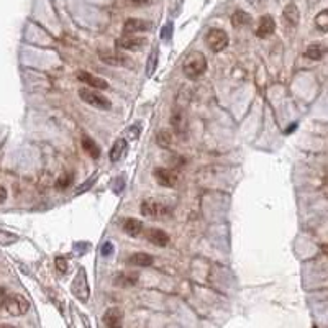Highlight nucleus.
<instances>
[{
    "instance_id": "nucleus-1",
    "label": "nucleus",
    "mask_w": 328,
    "mask_h": 328,
    "mask_svg": "<svg viewBox=\"0 0 328 328\" xmlns=\"http://www.w3.org/2000/svg\"><path fill=\"white\" fill-rule=\"evenodd\" d=\"M0 307L13 317H22L30 310V302L20 294H9L5 289H0Z\"/></svg>"
},
{
    "instance_id": "nucleus-2",
    "label": "nucleus",
    "mask_w": 328,
    "mask_h": 328,
    "mask_svg": "<svg viewBox=\"0 0 328 328\" xmlns=\"http://www.w3.org/2000/svg\"><path fill=\"white\" fill-rule=\"evenodd\" d=\"M208 68L207 58L200 51H192L189 52L182 63V72L189 79H199L202 74H205V71Z\"/></svg>"
},
{
    "instance_id": "nucleus-3",
    "label": "nucleus",
    "mask_w": 328,
    "mask_h": 328,
    "mask_svg": "<svg viewBox=\"0 0 328 328\" xmlns=\"http://www.w3.org/2000/svg\"><path fill=\"white\" fill-rule=\"evenodd\" d=\"M79 98L90 105V107L98 108V110H110L112 108V102L107 97L100 94V90L90 89V87H81L79 89Z\"/></svg>"
},
{
    "instance_id": "nucleus-4",
    "label": "nucleus",
    "mask_w": 328,
    "mask_h": 328,
    "mask_svg": "<svg viewBox=\"0 0 328 328\" xmlns=\"http://www.w3.org/2000/svg\"><path fill=\"white\" fill-rule=\"evenodd\" d=\"M71 292L79 302H82V304H85V302L89 300L90 287H89V281H87V272H85L84 267H79L77 274L74 276V279H72Z\"/></svg>"
},
{
    "instance_id": "nucleus-5",
    "label": "nucleus",
    "mask_w": 328,
    "mask_h": 328,
    "mask_svg": "<svg viewBox=\"0 0 328 328\" xmlns=\"http://www.w3.org/2000/svg\"><path fill=\"white\" fill-rule=\"evenodd\" d=\"M171 213L169 207L166 203H162L156 199H144L141 202V215L146 216V218H153V220H162Z\"/></svg>"
},
{
    "instance_id": "nucleus-6",
    "label": "nucleus",
    "mask_w": 328,
    "mask_h": 328,
    "mask_svg": "<svg viewBox=\"0 0 328 328\" xmlns=\"http://www.w3.org/2000/svg\"><path fill=\"white\" fill-rule=\"evenodd\" d=\"M98 58L108 66H117V68H131V58L123 54L120 51H112V49H102L98 51Z\"/></svg>"
},
{
    "instance_id": "nucleus-7",
    "label": "nucleus",
    "mask_w": 328,
    "mask_h": 328,
    "mask_svg": "<svg viewBox=\"0 0 328 328\" xmlns=\"http://www.w3.org/2000/svg\"><path fill=\"white\" fill-rule=\"evenodd\" d=\"M205 43L213 52H220L228 46V35L222 28H210L205 35Z\"/></svg>"
},
{
    "instance_id": "nucleus-8",
    "label": "nucleus",
    "mask_w": 328,
    "mask_h": 328,
    "mask_svg": "<svg viewBox=\"0 0 328 328\" xmlns=\"http://www.w3.org/2000/svg\"><path fill=\"white\" fill-rule=\"evenodd\" d=\"M148 44V39L144 36H131L123 35V38L117 39V46L125 51H140Z\"/></svg>"
},
{
    "instance_id": "nucleus-9",
    "label": "nucleus",
    "mask_w": 328,
    "mask_h": 328,
    "mask_svg": "<svg viewBox=\"0 0 328 328\" xmlns=\"http://www.w3.org/2000/svg\"><path fill=\"white\" fill-rule=\"evenodd\" d=\"M77 79L81 82H84L87 87H92L95 90H107L110 87V84L105 81V79L97 77V76L90 74V72H87V71H79L77 72Z\"/></svg>"
},
{
    "instance_id": "nucleus-10",
    "label": "nucleus",
    "mask_w": 328,
    "mask_h": 328,
    "mask_svg": "<svg viewBox=\"0 0 328 328\" xmlns=\"http://www.w3.org/2000/svg\"><path fill=\"white\" fill-rule=\"evenodd\" d=\"M105 328H123V310L120 307H110L103 313Z\"/></svg>"
},
{
    "instance_id": "nucleus-11",
    "label": "nucleus",
    "mask_w": 328,
    "mask_h": 328,
    "mask_svg": "<svg viewBox=\"0 0 328 328\" xmlns=\"http://www.w3.org/2000/svg\"><path fill=\"white\" fill-rule=\"evenodd\" d=\"M151 30V23L141 18H128L123 23V35H135V33H143Z\"/></svg>"
},
{
    "instance_id": "nucleus-12",
    "label": "nucleus",
    "mask_w": 328,
    "mask_h": 328,
    "mask_svg": "<svg viewBox=\"0 0 328 328\" xmlns=\"http://www.w3.org/2000/svg\"><path fill=\"white\" fill-rule=\"evenodd\" d=\"M154 177L159 186L162 187H174L177 182V174L176 171L168 169V168H157L154 169Z\"/></svg>"
},
{
    "instance_id": "nucleus-13",
    "label": "nucleus",
    "mask_w": 328,
    "mask_h": 328,
    "mask_svg": "<svg viewBox=\"0 0 328 328\" xmlns=\"http://www.w3.org/2000/svg\"><path fill=\"white\" fill-rule=\"evenodd\" d=\"M171 127L176 131V135L184 136L187 133V117L182 110H174L173 115H171Z\"/></svg>"
},
{
    "instance_id": "nucleus-14",
    "label": "nucleus",
    "mask_w": 328,
    "mask_h": 328,
    "mask_svg": "<svg viewBox=\"0 0 328 328\" xmlns=\"http://www.w3.org/2000/svg\"><path fill=\"white\" fill-rule=\"evenodd\" d=\"M276 30V22L271 15H262L259 18V25H258V30H256V36L258 38H267L271 36Z\"/></svg>"
},
{
    "instance_id": "nucleus-15",
    "label": "nucleus",
    "mask_w": 328,
    "mask_h": 328,
    "mask_svg": "<svg viewBox=\"0 0 328 328\" xmlns=\"http://www.w3.org/2000/svg\"><path fill=\"white\" fill-rule=\"evenodd\" d=\"M282 18H284V22L287 26H291V28H295V26L299 25V20H300V12L297 9V5L295 4H287L284 7V12H282Z\"/></svg>"
},
{
    "instance_id": "nucleus-16",
    "label": "nucleus",
    "mask_w": 328,
    "mask_h": 328,
    "mask_svg": "<svg viewBox=\"0 0 328 328\" xmlns=\"http://www.w3.org/2000/svg\"><path fill=\"white\" fill-rule=\"evenodd\" d=\"M146 238L153 243V245L159 246V248H164L169 245V235L161 228H149Z\"/></svg>"
},
{
    "instance_id": "nucleus-17",
    "label": "nucleus",
    "mask_w": 328,
    "mask_h": 328,
    "mask_svg": "<svg viewBox=\"0 0 328 328\" xmlns=\"http://www.w3.org/2000/svg\"><path fill=\"white\" fill-rule=\"evenodd\" d=\"M153 262H154V258L151 256L149 253H133L128 258V264L130 266H136V267H149V266H153Z\"/></svg>"
},
{
    "instance_id": "nucleus-18",
    "label": "nucleus",
    "mask_w": 328,
    "mask_h": 328,
    "mask_svg": "<svg viewBox=\"0 0 328 328\" xmlns=\"http://www.w3.org/2000/svg\"><path fill=\"white\" fill-rule=\"evenodd\" d=\"M128 149V144H127V140H123V138H118V140L114 143V146L110 148V161L112 162H118L125 156Z\"/></svg>"
},
{
    "instance_id": "nucleus-19",
    "label": "nucleus",
    "mask_w": 328,
    "mask_h": 328,
    "mask_svg": "<svg viewBox=\"0 0 328 328\" xmlns=\"http://www.w3.org/2000/svg\"><path fill=\"white\" fill-rule=\"evenodd\" d=\"M82 148H84L85 153L92 157V159H98L100 154H102L100 146H98V144L95 143V140H92L90 136H82Z\"/></svg>"
},
{
    "instance_id": "nucleus-20",
    "label": "nucleus",
    "mask_w": 328,
    "mask_h": 328,
    "mask_svg": "<svg viewBox=\"0 0 328 328\" xmlns=\"http://www.w3.org/2000/svg\"><path fill=\"white\" fill-rule=\"evenodd\" d=\"M123 232L128 236H140L143 232V223L138 218H127L123 222Z\"/></svg>"
},
{
    "instance_id": "nucleus-21",
    "label": "nucleus",
    "mask_w": 328,
    "mask_h": 328,
    "mask_svg": "<svg viewBox=\"0 0 328 328\" xmlns=\"http://www.w3.org/2000/svg\"><path fill=\"white\" fill-rule=\"evenodd\" d=\"M326 51L328 48L325 44H321V43H313L310 44L308 48L305 49V56L308 59H312V61H318V59H321L325 54H326Z\"/></svg>"
},
{
    "instance_id": "nucleus-22",
    "label": "nucleus",
    "mask_w": 328,
    "mask_h": 328,
    "mask_svg": "<svg viewBox=\"0 0 328 328\" xmlns=\"http://www.w3.org/2000/svg\"><path fill=\"white\" fill-rule=\"evenodd\" d=\"M114 282L118 287H131L138 282V274L136 272H120L115 276Z\"/></svg>"
},
{
    "instance_id": "nucleus-23",
    "label": "nucleus",
    "mask_w": 328,
    "mask_h": 328,
    "mask_svg": "<svg viewBox=\"0 0 328 328\" xmlns=\"http://www.w3.org/2000/svg\"><path fill=\"white\" fill-rule=\"evenodd\" d=\"M232 23L236 28H241V26H248L251 23V15L245 10H235L232 15Z\"/></svg>"
},
{
    "instance_id": "nucleus-24",
    "label": "nucleus",
    "mask_w": 328,
    "mask_h": 328,
    "mask_svg": "<svg viewBox=\"0 0 328 328\" xmlns=\"http://www.w3.org/2000/svg\"><path fill=\"white\" fill-rule=\"evenodd\" d=\"M315 26H317V28L320 31H323V33L328 31V9L321 10L318 15L315 17Z\"/></svg>"
},
{
    "instance_id": "nucleus-25",
    "label": "nucleus",
    "mask_w": 328,
    "mask_h": 328,
    "mask_svg": "<svg viewBox=\"0 0 328 328\" xmlns=\"http://www.w3.org/2000/svg\"><path fill=\"white\" fill-rule=\"evenodd\" d=\"M156 64H157V51L151 52L149 58H148V66H146V74H148V76H153V74H154Z\"/></svg>"
},
{
    "instance_id": "nucleus-26",
    "label": "nucleus",
    "mask_w": 328,
    "mask_h": 328,
    "mask_svg": "<svg viewBox=\"0 0 328 328\" xmlns=\"http://www.w3.org/2000/svg\"><path fill=\"white\" fill-rule=\"evenodd\" d=\"M72 177H74V176H72L71 173H68V174H63V176L58 179V182H56V187H58V189H64V187H68L69 184L72 182Z\"/></svg>"
},
{
    "instance_id": "nucleus-27",
    "label": "nucleus",
    "mask_w": 328,
    "mask_h": 328,
    "mask_svg": "<svg viewBox=\"0 0 328 328\" xmlns=\"http://www.w3.org/2000/svg\"><path fill=\"white\" fill-rule=\"evenodd\" d=\"M157 143H159L161 146H164V148L169 146V144H171V133H169V131H161V133L157 135Z\"/></svg>"
},
{
    "instance_id": "nucleus-28",
    "label": "nucleus",
    "mask_w": 328,
    "mask_h": 328,
    "mask_svg": "<svg viewBox=\"0 0 328 328\" xmlns=\"http://www.w3.org/2000/svg\"><path fill=\"white\" fill-rule=\"evenodd\" d=\"M56 269L63 274L68 272V261H66L64 256H58L56 258Z\"/></svg>"
},
{
    "instance_id": "nucleus-29",
    "label": "nucleus",
    "mask_w": 328,
    "mask_h": 328,
    "mask_svg": "<svg viewBox=\"0 0 328 328\" xmlns=\"http://www.w3.org/2000/svg\"><path fill=\"white\" fill-rule=\"evenodd\" d=\"M100 253H102V256H103V258H107V256H110L112 253H114V245H112L110 241H107V243H105V245L102 246Z\"/></svg>"
},
{
    "instance_id": "nucleus-30",
    "label": "nucleus",
    "mask_w": 328,
    "mask_h": 328,
    "mask_svg": "<svg viewBox=\"0 0 328 328\" xmlns=\"http://www.w3.org/2000/svg\"><path fill=\"white\" fill-rule=\"evenodd\" d=\"M130 4H133L136 7H144V5H149V4H153L154 0H128Z\"/></svg>"
},
{
    "instance_id": "nucleus-31",
    "label": "nucleus",
    "mask_w": 328,
    "mask_h": 328,
    "mask_svg": "<svg viewBox=\"0 0 328 328\" xmlns=\"http://www.w3.org/2000/svg\"><path fill=\"white\" fill-rule=\"evenodd\" d=\"M171 31H173V25H168V26H164L162 28V39H169L171 38Z\"/></svg>"
},
{
    "instance_id": "nucleus-32",
    "label": "nucleus",
    "mask_w": 328,
    "mask_h": 328,
    "mask_svg": "<svg viewBox=\"0 0 328 328\" xmlns=\"http://www.w3.org/2000/svg\"><path fill=\"white\" fill-rule=\"evenodd\" d=\"M5 199H7V190H5V187L0 186V203H4Z\"/></svg>"
},
{
    "instance_id": "nucleus-33",
    "label": "nucleus",
    "mask_w": 328,
    "mask_h": 328,
    "mask_svg": "<svg viewBox=\"0 0 328 328\" xmlns=\"http://www.w3.org/2000/svg\"><path fill=\"white\" fill-rule=\"evenodd\" d=\"M0 328H15V326H12V325H0Z\"/></svg>"
}]
</instances>
